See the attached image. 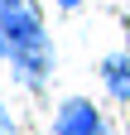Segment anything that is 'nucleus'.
Instances as JSON below:
<instances>
[{
    "instance_id": "39448f33",
    "label": "nucleus",
    "mask_w": 130,
    "mask_h": 135,
    "mask_svg": "<svg viewBox=\"0 0 130 135\" xmlns=\"http://www.w3.org/2000/svg\"><path fill=\"white\" fill-rule=\"evenodd\" d=\"M0 58H10V39H5V34H0Z\"/></svg>"
},
{
    "instance_id": "f03ea898",
    "label": "nucleus",
    "mask_w": 130,
    "mask_h": 135,
    "mask_svg": "<svg viewBox=\"0 0 130 135\" xmlns=\"http://www.w3.org/2000/svg\"><path fill=\"white\" fill-rule=\"evenodd\" d=\"M53 130H58V135H106V121H101V111H96L92 101L72 97V101H63Z\"/></svg>"
},
{
    "instance_id": "7ed1b4c3",
    "label": "nucleus",
    "mask_w": 130,
    "mask_h": 135,
    "mask_svg": "<svg viewBox=\"0 0 130 135\" xmlns=\"http://www.w3.org/2000/svg\"><path fill=\"white\" fill-rule=\"evenodd\" d=\"M101 82L116 101H130V53H106L101 58Z\"/></svg>"
},
{
    "instance_id": "20e7f679",
    "label": "nucleus",
    "mask_w": 130,
    "mask_h": 135,
    "mask_svg": "<svg viewBox=\"0 0 130 135\" xmlns=\"http://www.w3.org/2000/svg\"><path fill=\"white\" fill-rule=\"evenodd\" d=\"M0 135H10V111L0 106Z\"/></svg>"
},
{
    "instance_id": "f257e3e1",
    "label": "nucleus",
    "mask_w": 130,
    "mask_h": 135,
    "mask_svg": "<svg viewBox=\"0 0 130 135\" xmlns=\"http://www.w3.org/2000/svg\"><path fill=\"white\" fill-rule=\"evenodd\" d=\"M0 34L10 39V68L29 92H39L53 73V44L43 34L34 0H0Z\"/></svg>"
},
{
    "instance_id": "423d86ee",
    "label": "nucleus",
    "mask_w": 130,
    "mask_h": 135,
    "mask_svg": "<svg viewBox=\"0 0 130 135\" xmlns=\"http://www.w3.org/2000/svg\"><path fill=\"white\" fill-rule=\"evenodd\" d=\"M58 5H63V10H77V5H82V0H58Z\"/></svg>"
}]
</instances>
